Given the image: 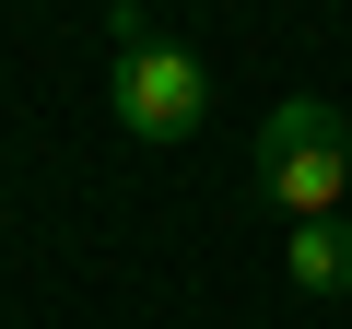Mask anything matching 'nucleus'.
I'll return each mask as SVG.
<instances>
[{"instance_id": "2", "label": "nucleus", "mask_w": 352, "mask_h": 329, "mask_svg": "<svg viewBox=\"0 0 352 329\" xmlns=\"http://www.w3.org/2000/svg\"><path fill=\"white\" fill-rule=\"evenodd\" d=\"M258 189H270L294 224L352 212V129H340L317 94H282V106L258 118Z\"/></svg>"}, {"instance_id": "3", "label": "nucleus", "mask_w": 352, "mask_h": 329, "mask_svg": "<svg viewBox=\"0 0 352 329\" xmlns=\"http://www.w3.org/2000/svg\"><path fill=\"white\" fill-rule=\"evenodd\" d=\"M282 270H294L305 294H352V224H340V212H329V224H294Z\"/></svg>"}, {"instance_id": "1", "label": "nucleus", "mask_w": 352, "mask_h": 329, "mask_svg": "<svg viewBox=\"0 0 352 329\" xmlns=\"http://www.w3.org/2000/svg\"><path fill=\"white\" fill-rule=\"evenodd\" d=\"M106 47H118V129H129V141H188V129L212 118V59L176 47V36H153L129 0H118Z\"/></svg>"}]
</instances>
